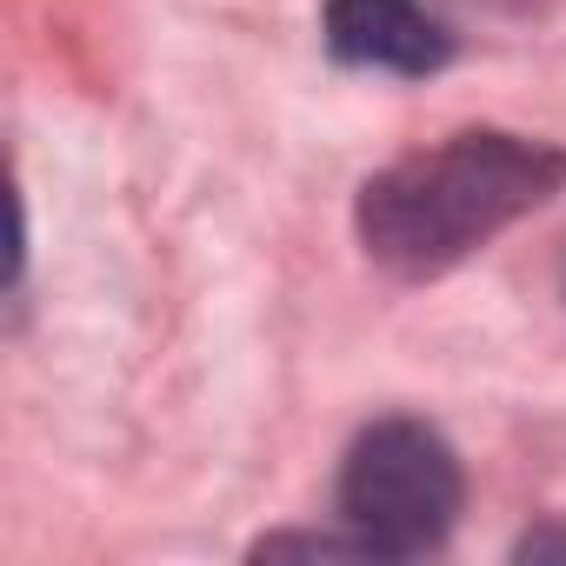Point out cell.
<instances>
[{
	"instance_id": "7a4b0ae2",
	"label": "cell",
	"mask_w": 566,
	"mask_h": 566,
	"mask_svg": "<svg viewBox=\"0 0 566 566\" xmlns=\"http://www.w3.org/2000/svg\"><path fill=\"white\" fill-rule=\"evenodd\" d=\"M467 480L453 447L427 420H374L340 467V520L374 559H413L460 520Z\"/></svg>"
},
{
	"instance_id": "277c9868",
	"label": "cell",
	"mask_w": 566,
	"mask_h": 566,
	"mask_svg": "<svg viewBox=\"0 0 566 566\" xmlns=\"http://www.w3.org/2000/svg\"><path fill=\"white\" fill-rule=\"evenodd\" d=\"M546 553H566V533H526L520 539V559H546Z\"/></svg>"
},
{
	"instance_id": "6da1fadb",
	"label": "cell",
	"mask_w": 566,
	"mask_h": 566,
	"mask_svg": "<svg viewBox=\"0 0 566 566\" xmlns=\"http://www.w3.org/2000/svg\"><path fill=\"white\" fill-rule=\"evenodd\" d=\"M566 187V154L520 134H453L360 187V240L394 273H440Z\"/></svg>"
},
{
	"instance_id": "3957f363",
	"label": "cell",
	"mask_w": 566,
	"mask_h": 566,
	"mask_svg": "<svg viewBox=\"0 0 566 566\" xmlns=\"http://www.w3.org/2000/svg\"><path fill=\"white\" fill-rule=\"evenodd\" d=\"M321 28L347 67H374V74H433L453 54V34L420 0H327Z\"/></svg>"
}]
</instances>
